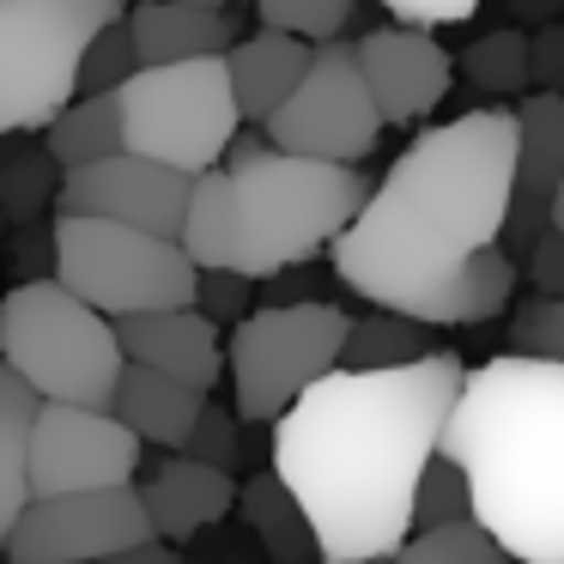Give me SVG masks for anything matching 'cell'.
Wrapping results in <instances>:
<instances>
[{"mask_svg": "<svg viewBox=\"0 0 564 564\" xmlns=\"http://www.w3.org/2000/svg\"><path fill=\"white\" fill-rule=\"evenodd\" d=\"M13 268L25 273L19 285L37 280V268H50V273H55V231H50V225H25V237H19V261H13Z\"/></svg>", "mask_w": 564, "mask_h": 564, "instance_id": "38", "label": "cell"}, {"mask_svg": "<svg viewBox=\"0 0 564 564\" xmlns=\"http://www.w3.org/2000/svg\"><path fill=\"white\" fill-rule=\"evenodd\" d=\"M261 140L285 159H310V164H365L382 140V116L365 91L358 55L346 37L316 43L310 74L280 110L261 122Z\"/></svg>", "mask_w": 564, "mask_h": 564, "instance_id": "10", "label": "cell"}, {"mask_svg": "<svg viewBox=\"0 0 564 564\" xmlns=\"http://www.w3.org/2000/svg\"><path fill=\"white\" fill-rule=\"evenodd\" d=\"M510 352L540 358V365H564V297H528L510 316Z\"/></svg>", "mask_w": 564, "mask_h": 564, "instance_id": "31", "label": "cell"}, {"mask_svg": "<svg viewBox=\"0 0 564 564\" xmlns=\"http://www.w3.org/2000/svg\"><path fill=\"white\" fill-rule=\"evenodd\" d=\"M377 7L394 19V25L431 31V37H437L443 25H467V19L479 13V0H377Z\"/></svg>", "mask_w": 564, "mask_h": 564, "instance_id": "33", "label": "cell"}, {"mask_svg": "<svg viewBox=\"0 0 564 564\" xmlns=\"http://www.w3.org/2000/svg\"><path fill=\"white\" fill-rule=\"evenodd\" d=\"M455 67H462V79L479 91V98H516V91H534L528 86V31H516V25L474 37Z\"/></svg>", "mask_w": 564, "mask_h": 564, "instance_id": "25", "label": "cell"}, {"mask_svg": "<svg viewBox=\"0 0 564 564\" xmlns=\"http://www.w3.org/2000/svg\"><path fill=\"white\" fill-rule=\"evenodd\" d=\"M437 352L431 328L406 316H389V310H365V316L346 322V346H340V370H406V365H425Z\"/></svg>", "mask_w": 564, "mask_h": 564, "instance_id": "24", "label": "cell"}, {"mask_svg": "<svg viewBox=\"0 0 564 564\" xmlns=\"http://www.w3.org/2000/svg\"><path fill=\"white\" fill-rule=\"evenodd\" d=\"M43 152L55 171H91V164L122 152V110L116 98H74L50 128H43Z\"/></svg>", "mask_w": 564, "mask_h": 564, "instance_id": "23", "label": "cell"}, {"mask_svg": "<svg viewBox=\"0 0 564 564\" xmlns=\"http://www.w3.org/2000/svg\"><path fill=\"white\" fill-rule=\"evenodd\" d=\"M116 110H122V152L164 164L188 183L219 171L225 147L243 128L225 55L219 62H183V67H140L116 91Z\"/></svg>", "mask_w": 564, "mask_h": 564, "instance_id": "7", "label": "cell"}, {"mask_svg": "<svg viewBox=\"0 0 564 564\" xmlns=\"http://www.w3.org/2000/svg\"><path fill=\"white\" fill-rule=\"evenodd\" d=\"M176 7H200V13H231L237 0H176Z\"/></svg>", "mask_w": 564, "mask_h": 564, "instance_id": "42", "label": "cell"}, {"mask_svg": "<svg viewBox=\"0 0 564 564\" xmlns=\"http://www.w3.org/2000/svg\"><path fill=\"white\" fill-rule=\"evenodd\" d=\"M256 19H261V31H280V37H297L316 50V43L346 37L352 0H256Z\"/></svg>", "mask_w": 564, "mask_h": 564, "instance_id": "27", "label": "cell"}, {"mask_svg": "<svg viewBox=\"0 0 564 564\" xmlns=\"http://www.w3.org/2000/svg\"><path fill=\"white\" fill-rule=\"evenodd\" d=\"M55 273L62 292H74L104 322H134L152 310H188L200 273L164 237L128 231L104 219H55Z\"/></svg>", "mask_w": 564, "mask_h": 564, "instance_id": "8", "label": "cell"}, {"mask_svg": "<svg viewBox=\"0 0 564 564\" xmlns=\"http://www.w3.org/2000/svg\"><path fill=\"white\" fill-rule=\"evenodd\" d=\"M140 443L116 425V413L91 406H37L31 419V503L122 491L140 474Z\"/></svg>", "mask_w": 564, "mask_h": 564, "instance_id": "11", "label": "cell"}, {"mask_svg": "<svg viewBox=\"0 0 564 564\" xmlns=\"http://www.w3.org/2000/svg\"><path fill=\"white\" fill-rule=\"evenodd\" d=\"M37 394L0 365V558H7L19 516L31 510V419H37Z\"/></svg>", "mask_w": 564, "mask_h": 564, "instance_id": "21", "label": "cell"}, {"mask_svg": "<svg viewBox=\"0 0 564 564\" xmlns=\"http://www.w3.org/2000/svg\"><path fill=\"white\" fill-rule=\"evenodd\" d=\"M297 304H328V297H322V268L316 261L280 273V280H268V304L261 310H297Z\"/></svg>", "mask_w": 564, "mask_h": 564, "instance_id": "37", "label": "cell"}, {"mask_svg": "<svg viewBox=\"0 0 564 564\" xmlns=\"http://www.w3.org/2000/svg\"><path fill=\"white\" fill-rule=\"evenodd\" d=\"M503 13L516 19V31H546V25H564V0H503Z\"/></svg>", "mask_w": 564, "mask_h": 564, "instance_id": "39", "label": "cell"}, {"mask_svg": "<svg viewBox=\"0 0 564 564\" xmlns=\"http://www.w3.org/2000/svg\"><path fill=\"white\" fill-rule=\"evenodd\" d=\"M249 297H256V285L249 280H237V273H200V285H195V310L219 328V322H243L249 316Z\"/></svg>", "mask_w": 564, "mask_h": 564, "instance_id": "34", "label": "cell"}, {"mask_svg": "<svg viewBox=\"0 0 564 564\" xmlns=\"http://www.w3.org/2000/svg\"><path fill=\"white\" fill-rule=\"evenodd\" d=\"M200 406H207V394L183 389V382H171V377H152V370H140V365H128L122 382H116L110 413H116V425H122L140 449H147V443H159V449L183 455L188 437H195Z\"/></svg>", "mask_w": 564, "mask_h": 564, "instance_id": "19", "label": "cell"}, {"mask_svg": "<svg viewBox=\"0 0 564 564\" xmlns=\"http://www.w3.org/2000/svg\"><path fill=\"white\" fill-rule=\"evenodd\" d=\"M128 0H0V140L43 134L79 98V62Z\"/></svg>", "mask_w": 564, "mask_h": 564, "instance_id": "6", "label": "cell"}, {"mask_svg": "<svg viewBox=\"0 0 564 564\" xmlns=\"http://www.w3.org/2000/svg\"><path fill=\"white\" fill-rule=\"evenodd\" d=\"M558 183H564V98L528 91L516 104V183H510V219H503V256L516 268L534 249V237L546 231Z\"/></svg>", "mask_w": 564, "mask_h": 564, "instance_id": "15", "label": "cell"}, {"mask_svg": "<svg viewBox=\"0 0 564 564\" xmlns=\"http://www.w3.org/2000/svg\"><path fill=\"white\" fill-rule=\"evenodd\" d=\"M134 74H140V55H134V37H128V19H122L79 62V98H116Z\"/></svg>", "mask_w": 564, "mask_h": 564, "instance_id": "30", "label": "cell"}, {"mask_svg": "<svg viewBox=\"0 0 564 564\" xmlns=\"http://www.w3.org/2000/svg\"><path fill=\"white\" fill-rule=\"evenodd\" d=\"M310 43L297 37H280V31H256L243 37L231 55H225V74H231V98H237V116L243 122H268L310 74Z\"/></svg>", "mask_w": 564, "mask_h": 564, "instance_id": "20", "label": "cell"}, {"mask_svg": "<svg viewBox=\"0 0 564 564\" xmlns=\"http://www.w3.org/2000/svg\"><path fill=\"white\" fill-rule=\"evenodd\" d=\"M528 86L558 91L564 86V25H546L528 37Z\"/></svg>", "mask_w": 564, "mask_h": 564, "instance_id": "36", "label": "cell"}, {"mask_svg": "<svg viewBox=\"0 0 564 564\" xmlns=\"http://www.w3.org/2000/svg\"><path fill=\"white\" fill-rule=\"evenodd\" d=\"M147 540H159V534H152V522H147L140 486L86 491V498L31 503V510L19 516L0 564H104L110 552L147 546Z\"/></svg>", "mask_w": 564, "mask_h": 564, "instance_id": "12", "label": "cell"}, {"mask_svg": "<svg viewBox=\"0 0 564 564\" xmlns=\"http://www.w3.org/2000/svg\"><path fill=\"white\" fill-rule=\"evenodd\" d=\"M474 491V522L510 564H564V365L498 352L467 365L437 443Z\"/></svg>", "mask_w": 564, "mask_h": 564, "instance_id": "3", "label": "cell"}, {"mask_svg": "<svg viewBox=\"0 0 564 564\" xmlns=\"http://www.w3.org/2000/svg\"><path fill=\"white\" fill-rule=\"evenodd\" d=\"M116 340H122V358L152 377H171L183 389L207 394L213 382L225 377V346H219V328L200 316L195 304L188 310H152V316H134V322H116Z\"/></svg>", "mask_w": 564, "mask_h": 564, "instance_id": "16", "label": "cell"}, {"mask_svg": "<svg viewBox=\"0 0 564 564\" xmlns=\"http://www.w3.org/2000/svg\"><path fill=\"white\" fill-rule=\"evenodd\" d=\"M394 564H510V558L479 522H455V528H431V534H406Z\"/></svg>", "mask_w": 564, "mask_h": 564, "instance_id": "29", "label": "cell"}, {"mask_svg": "<svg viewBox=\"0 0 564 564\" xmlns=\"http://www.w3.org/2000/svg\"><path fill=\"white\" fill-rule=\"evenodd\" d=\"M55 188H62V171L50 164L43 147H19L0 159V213H7V225H37V213H50Z\"/></svg>", "mask_w": 564, "mask_h": 564, "instance_id": "26", "label": "cell"}, {"mask_svg": "<svg viewBox=\"0 0 564 564\" xmlns=\"http://www.w3.org/2000/svg\"><path fill=\"white\" fill-rule=\"evenodd\" d=\"M237 510H243V522L256 528V540L268 546L273 564H322L316 534H310L304 510H297L292 491H285L273 474L243 479V486H237Z\"/></svg>", "mask_w": 564, "mask_h": 564, "instance_id": "22", "label": "cell"}, {"mask_svg": "<svg viewBox=\"0 0 564 564\" xmlns=\"http://www.w3.org/2000/svg\"><path fill=\"white\" fill-rule=\"evenodd\" d=\"M552 98H564V86H558V91H552Z\"/></svg>", "mask_w": 564, "mask_h": 564, "instance_id": "45", "label": "cell"}, {"mask_svg": "<svg viewBox=\"0 0 564 564\" xmlns=\"http://www.w3.org/2000/svg\"><path fill=\"white\" fill-rule=\"evenodd\" d=\"M365 564H394V558H365Z\"/></svg>", "mask_w": 564, "mask_h": 564, "instance_id": "43", "label": "cell"}, {"mask_svg": "<svg viewBox=\"0 0 564 564\" xmlns=\"http://www.w3.org/2000/svg\"><path fill=\"white\" fill-rule=\"evenodd\" d=\"M462 352L406 370H334L273 419L268 474L292 491L322 564L394 558L413 534V491L462 394Z\"/></svg>", "mask_w": 564, "mask_h": 564, "instance_id": "2", "label": "cell"}, {"mask_svg": "<svg viewBox=\"0 0 564 564\" xmlns=\"http://www.w3.org/2000/svg\"><path fill=\"white\" fill-rule=\"evenodd\" d=\"M546 231H558V237H564V183H558V195H552V213H546Z\"/></svg>", "mask_w": 564, "mask_h": 564, "instance_id": "41", "label": "cell"}, {"mask_svg": "<svg viewBox=\"0 0 564 564\" xmlns=\"http://www.w3.org/2000/svg\"><path fill=\"white\" fill-rule=\"evenodd\" d=\"M455 522H474V491H467L462 467L431 455V467L419 474V491H413V534L455 528Z\"/></svg>", "mask_w": 564, "mask_h": 564, "instance_id": "28", "label": "cell"}, {"mask_svg": "<svg viewBox=\"0 0 564 564\" xmlns=\"http://www.w3.org/2000/svg\"><path fill=\"white\" fill-rule=\"evenodd\" d=\"M0 237H7V213H0Z\"/></svg>", "mask_w": 564, "mask_h": 564, "instance_id": "44", "label": "cell"}, {"mask_svg": "<svg viewBox=\"0 0 564 564\" xmlns=\"http://www.w3.org/2000/svg\"><path fill=\"white\" fill-rule=\"evenodd\" d=\"M516 273H528L534 297H564V237L558 231H540L534 249L522 256V268H516Z\"/></svg>", "mask_w": 564, "mask_h": 564, "instance_id": "35", "label": "cell"}, {"mask_svg": "<svg viewBox=\"0 0 564 564\" xmlns=\"http://www.w3.org/2000/svg\"><path fill=\"white\" fill-rule=\"evenodd\" d=\"M0 365L43 406L110 413L128 358L122 340H116V322L86 310L55 280H31L0 297Z\"/></svg>", "mask_w": 564, "mask_h": 564, "instance_id": "5", "label": "cell"}, {"mask_svg": "<svg viewBox=\"0 0 564 564\" xmlns=\"http://www.w3.org/2000/svg\"><path fill=\"white\" fill-rule=\"evenodd\" d=\"M516 183V110L486 104L425 128L328 249V273L370 310L419 328H467L510 310L516 261L503 256Z\"/></svg>", "mask_w": 564, "mask_h": 564, "instance_id": "1", "label": "cell"}, {"mask_svg": "<svg viewBox=\"0 0 564 564\" xmlns=\"http://www.w3.org/2000/svg\"><path fill=\"white\" fill-rule=\"evenodd\" d=\"M104 564H183V552H176V546H164V540H147V546L110 552Z\"/></svg>", "mask_w": 564, "mask_h": 564, "instance_id": "40", "label": "cell"}, {"mask_svg": "<svg viewBox=\"0 0 564 564\" xmlns=\"http://www.w3.org/2000/svg\"><path fill=\"white\" fill-rule=\"evenodd\" d=\"M365 91L377 104L382 128H406L419 116H431L455 86V55L443 50L431 31H406V25H377L352 43Z\"/></svg>", "mask_w": 564, "mask_h": 564, "instance_id": "14", "label": "cell"}, {"mask_svg": "<svg viewBox=\"0 0 564 564\" xmlns=\"http://www.w3.org/2000/svg\"><path fill=\"white\" fill-rule=\"evenodd\" d=\"M128 37L140 67H183V62H219L237 50V31L225 13L176 7V0H134L128 7Z\"/></svg>", "mask_w": 564, "mask_h": 564, "instance_id": "18", "label": "cell"}, {"mask_svg": "<svg viewBox=\"0 0 564 564\" xmlns=\"http://www.w3.org/2000/svg\"><path fill=\"white\" fill-rule=\"evenodd\" d=\"M225 183H231V256L225 273L268 285L292 268L328 256L334 237L365 213L370 176L352 164H310L285 159L268 140L243 134L225 147Z\"/></svg>", "mask_w": 564, "mask_h": 564, "instance_id": "4", "label": "cell"}, {"mask_svg": "<svg viewBox=\"0 0 564 564\" xmlns=\"http://www.w3.org/2000/svg\"><path fill=\"white\" fill-rule=\"evenodd\" d=\"M183 213H188V176L147 164L134 152H116L91 171H67L62 188H55V219H104L164 237V243H176Z\"/></svg>", "mask_w": 564, "mask_h": 564, "instance_id": "13", "label": "cell"}, {"mask_svg": "<svg viewBox=\"0 0 564 564\" xmlns=\"http://www.w3.org/2000/svg\"><path fill=\"white\" fill-rule=\"evenodd\" d=\"M140 503H147L152 534H159L164 546H176V540L207 534L213 522H225V516L237 510V479L213 474V467L188 462V455H171V462L147 479Z\"/></svg>", "mask_w": 564, "mask_h": 564, "instance_id": "17", "label": "cell"}, {"mask_svg": "<svg viewBox=\"0 0 564 564\" xmlns=\"http://www.w3.org/2000/svg\"><path fill=\"white\" fill-rule=\"evenodd\" d=\"M188 462H200V467H213V474H231L237 479V467H243V443H237V413L231 406H200V419H195V437H188Z\"/></svg>", "mask_w": 564, "mask_h": 564, "instance_id": "32", "label": "cell"}, {"mask_svg": "<svg viewBox=\"0 0 564 564\" xmlns=\"http://www.w3.org/2000/svg\"><path fill=\"white\" fill-rule=\"evenodd\" d=\"M340 304H297V310H249L225 340V377L237 394V425H273L297 394L340 370L346 346Z\"/></svg>", "mask_w": 564, "mask_h": 564, "instance_id": "9", "label": "cell"}]
</instances>
